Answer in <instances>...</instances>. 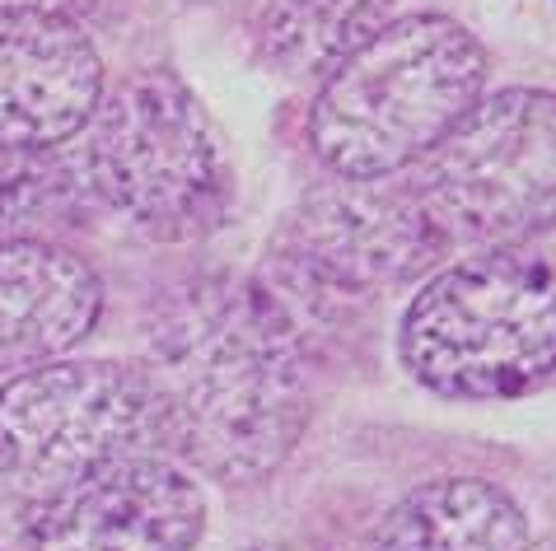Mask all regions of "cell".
Here are the masks:
<instances>
[{
    "label": "cell",
    "mask_w": 556,
    "mask_h": 551,
    "mask_svg": "<svg viewBox=\"0 0 556 551\" xmlns=\"http://www.w3.org/2000/svg\"><path fill=\"white\" fill-rule=\"evenodd\" d=\"M85 182L154 243H197L235 206V168L192 85L168 66L127 75L85 127Z\"/></svg>",
    "instance_id": "277c9868"
},
{
    "label": "cell",
    "mask_w": 556,
    "mask_h": 551,
    "mask_svg": "<svg viewBox=\"0 0 556 551\" xmlns=\"http://www.w3.org/2000/svg\"><path fill=\"white\" fill-rule=\"evenodd\" d=\"M103 285L85 257L52 239L0 243V374L61 360L94 332Z\"/></svg>",
    "instance_id": "30bf717a"
},
{
    "label": "cell",
    "mask_w": 556,
    "mask_h": 551,
    "mask_svg": "<svg viewBox=\"0 0 556 551\" xmlns=\"http://www.w3.org/2000/svg\"><path fill=\"white\" fill-rule=\"evenodd\" d=\"M146 370L178 431V458L249 486L295 453L314 411L308 336L262 281L202 276L150 313Z\"/></svg>",
    "instance_id": "6da1fadb"
},
{
    "label": "cell",
    "mask_w": 556,
    "mask_h": 551,
    "mask_svg": "<svg viewBox=\"0 0 556 551\" xmlns=\"http://www.w3.org/2000/svg\"><path fill=\"white\" fill-rule=\"evenodd\" d=\"M412 379L454 402H501L556 374V262L491 248L435 271L403 313Z\"/></svg>",
    "instance_id": "3957f363"
},
{
    "label": "cell",
    "mask_w": 556,
    "mask_h": 551,
    "mask_svg": "<svg viewBox=\"0 0 556 551\" xmlns=\"http://www.w3.org/2000/svg\"><path fill=\"white\" fill-rule=\"evenodd\" d=\"M71 196L56 155H10L0 150V243L48 239Z\"/></svg>",
    "instance_id": "4fadbf2b"
},
{
    "label": "cell",
    "mask_w": 556,
    "mask_h": 551,
    "mask_svg": "<svg viewBox=\"0 0 556 551\" xmlns=\"http://www.w3.org/2000/svg\"><path fill=\"white\" fill-rule=\"evenodd\" d=\"M389 0H257L253 34L286 75H328L379 34Z\"/></svg>",
    "instance_id": "7c38bea8"
},
{
    "label": "cell",
    "mask_w": 556,
    "mask_h": 551,
    "mask_svg": "<svg viewBox=\"0 0 556 551\" xmlns=\"http://www.w3.org/2000/svg\"><path fill=\"white\" fill-rule=\"evenodd\" d=\"M486 89V52L450 14H403L328 71L308 145L332 178H397L421 164Z\"/></svg>",
    "instance_id": "7a4b0ae2"
},
{
    "label": "cell",
    "mask_w": 556,
    "mask_h": 551,
    "mask_svg": "<svg viewBox=\"0 0 556 551\" xmlns=\"http://www.w3.org/2000/svg\"><path fill=\"white\" fill-rule=\"evenodd\" d=\"M440 257L444 243L407 182L332 178L281 225L271 243V281L262 285L304 323V313L337 318L361 309L379 290L412 281Z\"/></svg>",
    "instance_id": "52a82bcc"
},
{
    "label": "cell",
    "mask_w": 556,
    "mask_h": 551,
    "mask_svg": "<svg viewBox=\"0 0 556 551\" xmlns=\"http://www.w3.org/2000/svg\"><path fill=\"white\" fill-rule=\"evenodd\" d=\"M103 99V61L89 28L52 14L0 10V150L56 155L85 136Z\"/></svg>",
    "instance_id": "9c48e42d"
},
{
    "label": "cell",
    "mask_w": 556,
    "mask_h": 551,
    "mask_svg": "<svg viewBox=\"0 0 556 551\" xmlns=\"http://www.w3.org/2000/svg\"><path fill=\"white\" fill-rule=\"evenodd\" d=\"M0 10H28V14H52V20L66 24H99L117 10V0H0Z\"/></svg>",
    "instance_id": "5bb4252c"
},
{
    "label": "cell",
    "mask_w": 556,
    "mask_h": 551,
    "mask_svg": "<svg viewBox=\"0 0 556 551\" xmlns=\"http://www.w3.org/2000/svg\"><path fill=\"white\" fill-rule=\"evenodd\" d=\"M206 528V496L174 458H136L20 518L24 551H192Z\"/></svg>",
    "instance_id": "ba28073f"
},
{
    "label": "cell",
    "mask_w": 556,
    "mask_h": 551,
    "mask_svg": "<svg viewBox=\"0 0 556 551\" xmlns=\"http://www.w3.org/2000/svg\"><path fill=\"white\" fill-rule=\"evenodd\" d=\"M253 551H304V547H290V542H271V547H253Z\"/></svg>",
    "instance_id": "9a60e30c"
},
{
    "label": "cell",
    "mask_w": 556,
    "mask_h": 551,
    "mask_svg": "<svg viewBox=\"0 0 556 551\" xmlns=\"http://www.w3.org/2000/svg\"><path fill=\"white\" fill-rule=\"evenodd\" d=\"M529 551H556V538H552V542H538V547H529Z\"/></svg>",
    "instance_id": "2e32d148"
},
{
    "label": "cell",
    "mask_w": 556,
    "mask_h": 551,
    "mask_svg": "<svg viewBox=\"0 0 556 551\" xmlns=\"http://www.w3.org/2000/svg\"><path fill=\"white\" fill-rule=\"evenodd\" d=\"M529 518L482 477H440L389 510L369 551H529Z\"/></svg>",
    "instance_id": "8fae6325"
},
{
    "label": "cell",
    "mask_w": 556,
    "mask_h": 551,
    "mask_svg": "<svg viewBox=\"0 0 556 551\" xmlns=\"http://www.w3.org/2000/svg\"><path fill=\"white\" fill-rule=\"evenodd\" d=\"M412 196L450 248H523L556 225V94L501 89L412 168Z\"/></svg>",
    "instance_id": "8992f818"
},
{
    "label": "cell",
    "mask_w": 556,
    "mask_h": 551,
    "mask_svg": "<svg viewBox=\"0 0 556 551\" xmlns=\"http://www.w3.org/2000/svg\"><path fill=\"white\" fill-rule=\"evenodd\" d=\"M136 458H178V431L146 364L48 360L0 388V486L48 500Z\"/></svg>",
    "instance_id": "5b68a950"
}]
</instances>
